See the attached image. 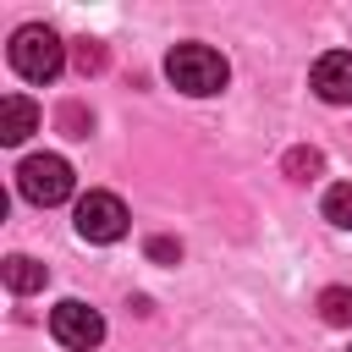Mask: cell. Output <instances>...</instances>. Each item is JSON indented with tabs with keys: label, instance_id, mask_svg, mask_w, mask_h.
Listing matches in <instances>:
<instances>
[{
	"label": "cell",
	"instance_id": "obj_1",
	"mask_svg": "<svg viewBox=\"0 0 352 352\" xmlns=\"http://www.w3.org/2000/svg\"><path fill=\"white\" fill-rule=\"evenodd\" d=\"M60 66H66V44H60L55 28L28 22V28L11 33V72H16V77H28V82H55Z\"/></svg>",
	"mask_w": 352,
	"mask_h": 352
},
{
	"label": "cell",
	"instance_id": "obj_8",
	"mask_svg": "<svg viewBox=\"0 0 352 352\" xmlns=\"http://www.w3.org/2000/svg\"><path fill=\"white\" fill-rule=\"evenodd\" d=\"M44 280H50V270H44L38 258H28V253H11V258H6V286H11L16 297L44 292Z\"/></svg>",
	"mask_w": 352,
	"mask_h": 352
},
{
	"label": "cell",
	"instance_id": "obj_4",
	"mask_svg": "<svg viewBox=\"0 0 352 352\" xmlns=\"http://www.w3.org/2000/svg\"><path fill=\"white\" fill-rule=\"evenodd\" d=\"M77 236L82 242H121L126 236V204L116 192H82L77 198Z\"/></svg>",
	"mask_w": 352,
	"mask_h": 352
},
{
	"label": "cell",
	"instance_id": "obj_11",
	"mask_svg": "<svg viewBox=\"0 0 352 352\" xmlns=\"http://www.w3.org/2000/svg\"><path fill=\"white\" fill-rule=\"evenodd\" d=\"M319 165H324L319 148H292V154H286V176H292V182H314Z\"/></svg>",
	"mask_w": 352,
	"mask_h": 352
},
{
	"label": "cell",
	"instance_id": "obj_2",
	"mask_svg": "<svg viewBox=\"0 0 352 352\" xmlns=\"http://www.w3.org/2000/svg\"><path fill=\"white\" fill-rule=\"evenodd\" d=\"M165 77H170L182 94L209 99V94H220V88H226L231 66H226V55H220V50H209V44H176V50L165 55Z\"/></svg>",
	"mask_w": 352,
	"mask_h": 352
},
{
	"label": "cell",
	"instance_id": "obj_14",
	"mask_svg": "<svg viewBox=\"0 0 352 352\" xmlns=\"http://www.w3.org/2000/svg\"><path fill=\"white\" fill-rule=\"evenodd\" d=\"M60 126H66V138H88V116H82L77 104H66V110H60Z\"/></svg>",
	"mask_w": 352,
	"mask_h": 352
},
{
	"label": "cell",
	"instance_id": "obj_12",
	"mask_svg": "<svg viewBox=\"0 0 352 352\" xmlns=\"http://www.w3.org/2000/svg\"><path fill=\"white\" fill-rule=\"evenodd\" d=\"M99 66H104V44H94V38H82V44H77V72L88 77V72H99Z\"/></svg>",
	"mask_w": 352,
	"mask_h": 352
},
{
	"label": "cell",
	"instance_id": "obj_13",
	"mask_svg": "<svg viewBox=\"0 0 352 352\" xmlns=\"http://www.w3.org/2000/svg\"><path fill=\"white\" fill-rule=\"evenodd\" d=\"M148 258H154V264H176V258H182V242H170V236H148Z\"/></svg>",
	"mask_w": 352,
	"mask_h": 352
},
{
	"label": "cell",
	"instance_id": "obj_10",
	"mask_svg": "<svg viewBox=\"0 0 352 352\" xmlns=\"http://www.w3.org/2000/svg\"><path fill=\"white\" fill-rule=\"evenodd\" d=\"M324 220L352 231V182H336V187L324 192Z\"/></svg>",
	"mask_w": 352,
	"mask_h": 352
},
{
	"label": "cell",
	"instance_id": "obj_6",
	"mask_svg": "<svg viewBox=\"0 0 352 352\" xmlns=\"http://www.w3.org/2000/svg\"><path fill=\"white\" fill-rule=\"evenodd\" d=\"M314 94L324 104H352V50H330L314 60Z\"/></svg>",
	"mask_w": 352,
	"mask_h": 352
},
{
	"label": "cell",
	"instance_id": "obj_7",
	"mask_svg": "<svg viewBox=\"0 0 352 352\" xmlns=\"http://www.w3.org/2000/svg\"><path fill=\"white\" fill-rule=\"evenodd\" d=\"M28 132H38V104L22 94H6L0 99V143H22Z\"/></svg>",
	"mask_w": 352,
	"mask_h": 352
},
{
	"label": "cell",
	"instance_id": "obj_5",
	"mask_svg": "<svg viewBox=\"0 0 352 352\" xmlns=\"http://www.w3.org/2000/svg\"><path fill=\"white\" fill-rule=\"evenodd\" d=\"M50 336H55L60 346H72V352H94V346L104 341V319H99L88 302L66 297V302H55V314H50Z\"/></svg>",
	"mask_w": 352,
	"mask_h": 352
},
{
	"label": "cell",
	"instance_id": "obj_3",
	"mask_svg": "<svg viewBox=\"0 0 352 352\" xmlns=\"http://www.w3.org/2000/svg\"><path fill=\"white\" fill-rule=\"evenodd\" d=\"M16 187H22L28 204L50 209V204H66V198H72L77 176H72V165H66L60 154H28V160L16 165Z\"/></svg>",
	"mask_w": 352,
	"mask_h": 352
},
{
	"label": "cell",
	"instance_id": "obj_9",
	"mask_svg": "<svg viewBox=\"0 0 352 352\" xmlns=\"http://www.w3.org/2000/svg\"><path fill=\"white\" fill-rule=\"evenodd\" d=\"M319 319L324 324H352V292L346 286H324L319 292Z\"/></svg>",
	"mask_w": 352,
	"mask_h": 352
}]
</instances>
